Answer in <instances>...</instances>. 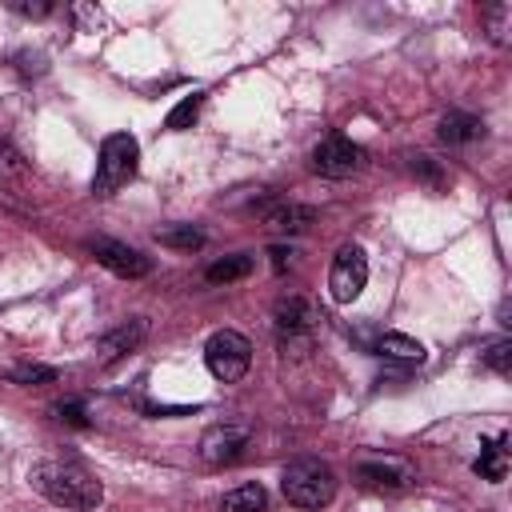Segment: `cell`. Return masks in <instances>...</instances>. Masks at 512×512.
Instances as JSON below:
<instances>
[{"instance_id":"cell-6","label":"cell","mask_w":512,"mask_h":512,"mask_svg":"<svg viewBox=\"0 0 512 512\" xmlns=\"http://www.w3.org/2000/svg\"><path fill=\"white\" fill-rule=\"evenodd\" d=\"M364 148L356 144V140H348L344 132H328L316 148H312V172H320V176H328V180H344V176H352V172H360L364 168Z\"/></svg>"},{"instance_id":"cell-8","label":"cell","mask_w":512,"mask_h":512,"mask_svg":"<svg viewBox=\"0 0 512 512\" xmlns=\"http://www.w3.org/2000/svg\"><path fill=\"white\" fill-rule=\"evenodd\" d=\"M88 252L96 256V264H104L108 272H116V276H124V280H140V276L152 272V260H148L144 252H136V248L120 244V240H108V236L92 240Z\"/></svg>"},{"instance_id":"cell-9","label":"cell","mask_w":512,"mask_h":512,"mask_svg":"<svg viewBox=\"0 0 512 512\" xmlns=\"http://www.w3.org/2000/svg\"><path fill=\"white\" fill-rule=\"evenodd\" d=\"M316 320H320V316H316V308H312L308 300H300V296L284 300V304L276 308V332H280V344H284V348H292V344H308Z\"/></svg>"},{"instance_id":"cell-2","label":"cell","mask_w":512,"mask_h":512,"mask_svg":"<svg viewBox=\"0 0 512 512\" xmlns=\"http://www.w3.org/2000/svg\"><path fill=\"white\" fill-rule=\"evenodd\" d=\"M280 492L296 508H328L336 500V472L316 456H300L280 472Z\"/></svg>"},{"instance_id":"cell-10","label":"cell","mask_w":512,"mask_h":512,"mask_svg":"<svg viewBox=\"0 0 512 512\" xmlns=\"http://www.w3.org/2000/svg\"><path fill=\"white\" fill-rule=\"evenodd\" d=\"M244 444H248V428H244V424H216V428L204 432L200 456H204L208 464H232Z\"/></svg>"},{"instance_id":"cell-1","label":"cell","mask_w":512,"mask_h":512,"mask_svg":"<svg viewBox=\"0 0 512 512\" xmlns=\"http://www.w3.org/2000/svg\"><path fill=\"white\" fill-rule=\"evenodd\" d=\"M32 488L40 496H48L56 508H76V512H88L104 500V488L100 480L76 464V460H44L32 468Z\"/></svg>"},{"instance_id":"cell-22","label":"cell","mask_w":512,"mask_h":512,"mask_svg":"<svg viewBox=\"0 0 512 512\" xmlns=\"http://www.w3.org/2000/svg\"><path fill=\"white\" fill-rule=\"evenodd\" d=\"M484 364H488L492 372L508 376V368H512V340H496V344L484 352Z\"/></svg>"},{"instance_id":"cell-16","label":"cell","mask_w":512,"mask_h":512,"mask_svg":"<svg viewBox=\"0 0 512 512\" xmlns=\"http://www.w3.org/2000/svg\"><path fill=\"white\" fill-rule=\"evenodd\" d=\"M248 272H252V256H248V252H236V256H224V260L208 264L204 280H208V284H228V280H244Z\"/></svg>"},{"instance_id":"cell-25","label":"cell","mask_w":512,"mask_h":512,"mask_svg":"<svg viewBox=\"0 0 512 512\" xmlns=\"http://www.w3.org/2000/svg\"><path fill=\"white\" fill-rule=\"evenodd\" d=\"M20 16H48L52 12V4H12Z\"/></svg>"},{"instance_id":"cell-11","label":"cell","mask_w":512,"mask_h":512,"mask_svg":"<svg viewBox=\"0 0 512 512\" xmlns=\"http://www.w3.org/2000/svg\"><path fill=\"white\" fill-rule=\"evenodd\" d=\"M144 336H148V320H144V316H132L128 324H120V328H112L108 336H100V344H96V348H100V356H104V360H116V356L132 352Z\"/></svg>"},{"instance_id":"cell-24","label":"cell","mask_w":512,"mask_h":512,"mask_svg":"<svg viewBox=\"0 0 512 512\" xmlns=\"http://www.w3.org/2000/svg\"><path fill=\"white\" fill-rule=\"evenodd\" d=\"M412 172H420V176H428L432 184H440V176H436V168H432L428 156H416V160H412Z\"/></svg>"},{"instance_id":"cell-4","label":"cell","mask_w":512,"mask_h":512,"mask_svg":"<svg viewBox=\"0 0 512 512\" xmlns=\"http://www.w3.org/2000/svg\"><path fill=\"white\" fill-rule=\"evenodd\" d=\"M204 364H208V372H212L216 380H224V384L244 380V372L252 368V344H248V336H240V332H232V328L216 332V336L204 344Z\"/></svg>"},{"instance_id":"cell-21","label":"cell","mask_w":512,"mask_h":512,"mask_svg":"<svg viewBox=\"0 0 512 512\" xmlns=\"http://www.w3.org/2000/svg\"><path fill=\"white\" fill-rule=\"evenodd\" d=\"M52 416H56L60 424L88 428V408H84V400H60V404H52Z\"/></svg>"},{"instance_id":"cell-5","label":"cell","mask_w":512,"mask_h":512,"mask_svg":"<svg viewBox=\"0 0 512 512\" xmlns=\"http://www.w3.org/2000/svg\"><path fill=\"white\" fill-rule=\"evenodd\" d=\"M368 284V256L360 244H340L328 268V292L336 304H352Z\"/></svg>"},{"instance_id":"cell-12","label":"cell","mask_w":512,"mask_h":512,"mask_svg":"<svg viewBox=\"0 0 512 512\" xmlns=\"http://www.w3.org/2000/svg\"><path fill=\"white\" fill-rule=\"evenodd\" d=\"M476 476H484V480H492V484H500L504 476H508V436L500 432V436H492V440H484L480 444V456H476Z\"/></svg>"},{"instance_id":"cell-7","label":"cell","mask_w":512,"mask_h":512,"mask_svg":"<svg viewBox=\"0 0 512 512\" xmlns=\"http://www.w3.org/2000/svg\"><path fill=\"white\" fill-rule=\"evenodd\" d=\"M412 468L404 460H392V456H376V460H360L356 464V484L368 488V492H384V496H396V492H408L412 488Z\"/></svg>"},{"instance_id":"cell-15","label":"cell","mask_w":512,"mask_h":512,"mask_svg":"<svg viewBox=\"0 0 512 512\" xmlns=\"http://www.w3.org/2000/svg\"><path fill=\"white\" fill-rule=\"evenodd\" d=\"M312 220H316V212L304 204H280L268 212V228H276V232H304Z\"/></svg>"},{"instance_id":"cell-27","label":"cell","mask_w":512,"mask_h":512,"mask_svg":"<svg viewBox=\"0 0 512 512\" xmlns=\"http://www.w3.org/2000/svg\"><path fill=\"white\" fill-rule=\"evenodd\" d=\"M4 160H8V148H4V144H0V164H4Z\"/></svg>"},{"instance_id":"cell-13","label":"cell","mask_w":512,"mask_h":512,"mask_svg":"<svg viewBox=\"0 0 512 512\" xmlns=\"http://www.w3.org/2000/svg\"><path fill=\"white\" fill-rule=\"evenodd\" d=\"M436 132H440L444 144H472V140L484 136V120L472 116V112H448V116H440Z\"/></svg>"},{"instance_id":"cell-26","label":"cell","mask_w":512,"mask_h":512,"mask_svg":"<svg viewBox=\"0 0 512 512\" xmlns=\"http://www.w3.org/2000/svg\"><path fill=\"white\" fill-rule=\"evenodd\" d=\"M288 256H292V248H272V268L284 272L288 268Z\"/></svg>"},{"instance_id":"cell-19","label":"cell","mask_w":512,"mask_h":512,"mask_svg":"<svg viewBox=\"0 0 512 512\" xmlns=\"http://www.w3.org/2000/svg\"><path fill=\"white\" fill-rule=\"evenodd\" d=\"M200 104H204V92L184 96V100H180V104L168 112L164 128H168V132H184V128H192V124H196V116H200Z\"/></svg>"},{"instance_id":"cell-23","label":"cell","mask_w":512,"mask_h":512,"mask_svg":"<svg viewBox=\"0 0 512 512\" xmlns=\"http://www.w3.org/2000/svg\"><path fill=\"white\" fill-rule=\"evenodd\" d=\"M512 16V8L508 4H492V8H484V20L492 24V40L496 44H504V20Z\"/></svg>"},{"instance_id":"cell-17","label":"cell","mask_w":512,"mask_h":512,"mask_svg":"<svg viewBox=\"0 0 512 512\" xmlns=\"http://www.w3.org/2000/svg\"><path fill=\"white\" fill-rule=\"evenodd\" d=\"M156 240H160L164 248H176V252H196V248H204V232H200V228H192V224L160 228V232H156Z\"/></svg>"},{"instance_id":"cell-3","label":"cell","mask_w":512,"mask_h":512,"mask_svg":"<svg viewBox=\"0 0 512 512\" xmlns=\"http://www.w3.org/2000/svg\"><path fill=\"white\" fill-rule=\"evenodd\" d=\"M136 164H140V144H136V136H128V132L104 136L100 160H96V172H92V192H96V196H116V192L136 176Z\"/></svg>"},{"instance_id":"cell-18","label":"cell","mask_w":512,"mask_h":512,"mask_svg":"<svg viewBox=\"0 0 512 512\" xmlns=\"http://www.w3.org/2000/svg\"><path fill=\"white\" fill-rule=\"evenodd\" d=\"M268 504V492L260 484H240L224 496V512H264Z\"/></svg>"},{"instance_id":"cell-20","label":"cell","mask_w":512,"mask_h":512,"mask_svg":"<svg viewBox=\"0 0 512 512\" xmlns=\"http://www.w3.org/2000/svg\"><path fill=\"white\" fill-rule=\"evenodd\" d=\"M8 380H12V384H56L60 372H56V368H44V364H16V368L8 372Z\"/></svg>"},{"instance_id":"cell-14","label":"cell","mask_w":512,"mask_h":512,"mask_svg":"<svg viewBox=\"0 0 512 512\" xmlns=\"http://www.w3.org/2000/svg\"><path fill=\"white\" fill-rule=\"evenodd\" d=\"M372 348H376V356H388V360H408V364L424 360V344L404 336V332H384V336H376Z\"/></svg>"}]
</instances>
